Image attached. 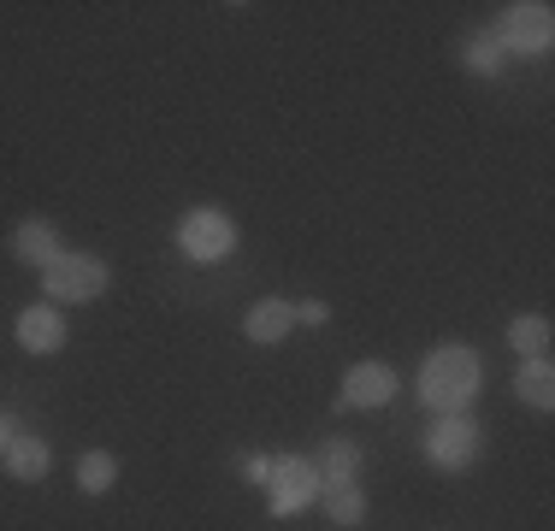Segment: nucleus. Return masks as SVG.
I'll return each instance as SVG.
<instances>
[{"label":"nucleus","mask_w":555,"mask_h":531,"mask_svg":"<svg viewBox=\"0 0 555 531\" xmlns=\"http://www.w3.org/2000/svg\"><path fill=\"white\" fill-rule=\"evenodd\" d=\"M354 467H361V455H354V443H343V437H332V443L320 449V461H313V472H320V484H354Z\"/></svg>","instance_id":"f8f14e48"},{"label":"nucleus","mask_w":555,"mask_h":531,"mask_svg":"<svg viewBox=\"0 0 555 531\" xmlns=\"http://www.w3.org/2000/svg\"><path fill=\"white\" fill-rule=\"evenodd\" d=\"M514 390H520V402L550 407L555 402V372H550V361H526L520 378H514Z\"/></svg>","instance_id":"ddd939ff"},{"label":"nucleus","mask_w":555,"mask_h":531,"mask_svg":"<svg viewBox=\"0 0 555 531\" xmlns=\"http://www.w3.org/2000/svg\"><path fill=\"white\" fill-rule=\"evenodd\" d=\"M18 342L30 354H60L65 349V319L54 308H30V313L18 319Z\"/></svg>","instance_id":"6e6552de"},{"label":"nucleus","mask_w":555,"mask_h":531,"mask_svg":"<svg viewBox=\"0 0 555 531\" xmlns=\"http://www.w3.org/2000/svg\"><path fill=\"white\" fill-rule=\"evenodd\" d=\"M289 325H296V308H284V301H260V308H248V319H243L248 342H284Z\"/></svg>","instance_id":"9d476101"},{"label":"nucleus","mask_w":555,"mask_h":531,"mask_svg":"<svg viewBox=\"0 0 555 531\" xmlns=\"http://www.w3.org/2000/svg\"><path fill=\"white\" fill-rule=\"evenodd\" d=\"M272 514L284 520V514H301L313 496H320V472H313V461H301V455H284V461H272Z\"/></svg>","instance_id":"423d86ee"},{"label":"nucleus","mask_w":555,"mask_h":531,"mask_svg":"<svg viewBox=\"0 0 555 531\" xmlns=\"http://www.w3.org/2000/svg\"><path fill=\"white\" fill-rule=\"evenodd\" d=\"M479 354L473 349H438L426 366H420V396H426V407H438V414H461V407H473V396H479Z\"/></svg>","instance_id":"f257e3e1"},{"label":"nucleus","mask_w":555,"mask_h":531,"mask_svg":"<svg viewBox=\"0 0 555 531\" xmlns=\"http://www.w3.org/2000/svg\"><path fill=\"white\" fill-rule=\"evenodd\" d=\"M48 461H54V449H48V437H12L7 449V472L24 478V484H36V478L48 472Z\"/></svg>","instance_id":"9b49d317"},{"label":"nucleus","mask_w":555,"mask_h":531,"mask_svg":"<svg viewBox=\"0 0 555 531\" xmlns=\"http://www.w3.org/2000/svg\"><path fill=\"white\" fill-rule=\"evenodd\" d=\"M42 284H48V296H60V301H95L101 289H107V266L95 255H60V260L42 266Z\"/></svg>","instance_id":"7ed1b4c3"},{"label":"nucleus","mask_w":555,"mask_h":531,"mask_svg":"<svg viewBox=\"0 0 555 531\" xmlns=\"http://www.w3.org/2000/svg\"><path fill=\"white\" fill-rule=\"evenodd\" d=\"M325 508H332V520H343V526H354L366 514V496L354 484H332L325 490Z\"/></svg>","instance_id":"dca6fc26"},{"label":"nucleus","mask_w":555,"mask_h":531,"mask_svg":"<svg viewBox=\"0 0 555 531\" xmlns=\"http://www.w3.org/2000/svg\"><path fill=\"white\" fill-rule=\"evenodd\" d=\"M296 319H301V325H325V301H301Z\"/></svg>","instance_id":"a211bd4d"},{"label":"nucleus","mask_w":555,"mask_h":531,"mask_svg":"<svg viewBox=\"0 0 555 531\" xmlns=\"http://www.w3.org/2000/svg\"><path fill=\"white\" fill-rule=\"evenodd\" d=\"M508 342H514L520 354H532V361H544V349H550V319H544V313L514 319V325H508Z\"/></svg>","instance_id":"4468645a"},{"label":"nucleus","mask_w":555,"mask_h":531,"mask_svg":"<svg viewBox=\"0 0 555 531\" xmlns=\"http://www.w3.org/2000/svg\"><path fill=\"white\" fill-rule=\"evenodd\" d=\"M12 437H18V431H12V419H7V414H0V461H7V449H12Z\"/></svg>","instance_id":"aec40b11"},{"label":"nucleus","mask_w":555,"mask_h":531,"mask_svg":"<svg viewBox=\"0 0 555 531\" xmlns=\"http://www.w3.org/2000/svg\"><path fill=\"white\" fill-rule=\"evenodd\" d=\"M555 42V12L544 0H526V7H508L496 24V48L502 53H544Z\"/></svg>","instance_id":"f03ea898"},{"label":"nucleus","mask_w":555,"mask_h":531,"mask_svg":"<svg viewBox=\"0 0 555 531\" xmlns=\"http://www.w3.org/2000/svg\"><path fill=\"white\" fill-rule=\"evenodd\" d=\"M390 396H396V372L378 366V361L354 366L349 378H343V407H385Z\"/></svg>","instance_id":"0eeeda50"},{"label":"nucleus","mask_w":555,"mask_h":531,"mask_svg":"<svg viewBox=\"0 0 555 531\" xmlns=\"http://www.w3.org/2000/svg\"><path fill=\"white\" fill-rule=\"evenodd\" d=\"M178 248L190 260H202V266H214V260H224L236 248V224L224 219V212H190V219L178 224Z\"/></svg>","instance_id":"20e7f679"},{"label":"nucleus","mask_w":555,"mask_h":531,"mask_svg":"<svg viewBox=\"0 0 555 531\" xmlns=\"http://www.w3.org/2000/svg\"><path fill=\"white\" fill-rule=\"evenodd\" d=\"M467 72L496 77V72H502V48H496V42H473V48H467Z\"/></svg>","instance_id":"f3484780"},{"label":"nucleus","mask_w":555,"mask_h":531,"mask_svg":"<svg viewBox=\"0 0 555 531\" xmlns=\"http://www.w3.org/2000/svg\"><path fill=\"white\" fill-rule=\"evenodd\" d=\"M426 455L438 461L443 472H461V467H473V461L485 455V437H479V425H473V419L443 414V425L426 437Z\"/></svg>","instance_id":"39448f33"},{"label":"nucleus","mask_w":555,"mask_h":531,"mask_svg":"<svg viewBox=\"0 0 555 531\" xmlns=\"http://www.w3.org/2000/svg\"><path fill=\"white\" fill-rule=\"evenodd\" d=\"M113 478H118V461H113V455H101V449H95V455H83V461H77V484H83L89 496L113 490Z\"/></svg>","instance_id":"2eb2a0df"},{"label":"nucleus","mask_w":555,"mask_h":531,"mask_svg":"<svg viewBox=\"0 0 555 531\" xmlns=\"http://www.w3.org/2000/svg\"><path fill=\"white\" fill-rule=\"evenodd\" d=\"M12 255H18L24 266H48L60 260V231L48 219H24L18 231H12Z\"/></svg>","instance_id":"1a4fd4ad"},{"label":"nucleus","mask_w":555,"mask_h":531,"mask_svg":"<svg viewBox=\"0 0 555 531\" xmlns=\"http://www.w3.org/2000/svg\"><path fill=\"white\" fill-rule=\"evenodd\" d=\"M243 472H248V484H267V478H272V461H248Z\"/></svg>","instance_id":"6ab92c4d"}]
</instances>
